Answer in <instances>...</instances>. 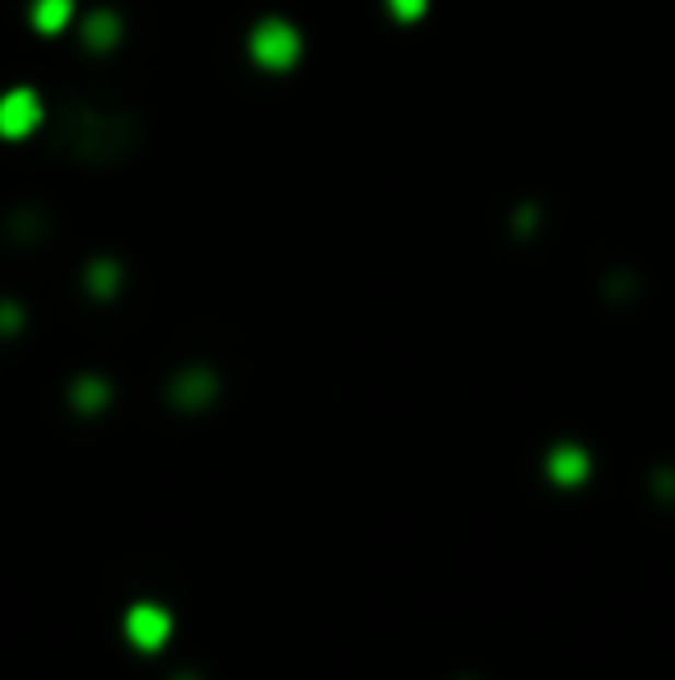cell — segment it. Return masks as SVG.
Listing matches in <instances>:
<instances>
[{
  "label": "cell",
  "instance_id": "obj_2",
  "mask_svg": "<svg viewBox=\"0 0 675 680\" xmlns=\"http://www.w3.org/2000/svg\"><path fill=\"white\" fill-rule=\"evenodd\" d=\"M42 126V97L33 89H10L0 97V139H24Z\"/></svg>",
  "mask_w": 675,
  "mask_h": 680
},
{
  "label": "cell",
  "instance_id": "obj_1",
  "mask_svg": "<svg viewBox=\"0 0 675 680\" xmlns=\"http://www.w3.org/2000/svg\"><path fill=\"white\" fill-rule=\"evenodd\" d=\"M250 56H255L260 70L283 74L301 60V33L291 28L287 19H264V24H255V33H250Z\"/></svg>",
  "mask_w": 675,
  "mask_h": 680
},
{
  "label": "cell",
  "instance_id": "obj_4",
  "mask_svg": "<svg viewBox=\"0 0 675 680\" xmlns=\"http://www.w3.org/2000/svg\"><path fill=\"white\" fill-rule=\"evenodd\" d=\"M70 19H75V0H33V28L37 33H66L70 28Z\"/></svg>",
  "mask_w": 675,
  "mask_h": 680
},
{
  "label": "cell",
  "instance_id": "obj_5",
  "mask_svg": "<svg viewBox=\"0 0 675 680\" xmlns=\"http://www.w3.org/2000/svg\"><path fill=\"white\" fill-rule=\"evenodd\" d=\"M385 5H389V14H393V19H403V24H412V19L426 14L431 0H385Z\"/></svg>",
  "mask_w": 675,
  "mask_h": 680
},
{
  "label": "cell",
  "instance_id": "obj_3",
  "mask_svg": "<svg viewBox=\"0 0 675 680\" xmlns=\"http://www.w3.org/2000/svg\"><path fill=\"white\" fill-rule=\"evenodd\" d=\"M83 43H89V51H112L121 43V14L116 10L83 14Z\"/></svg>",
  "mask_w": 675,
  "mask_h": 680
}]
</instances>
